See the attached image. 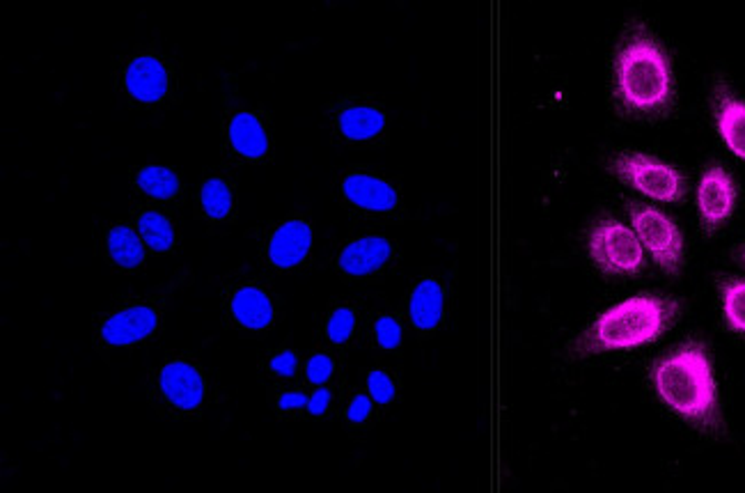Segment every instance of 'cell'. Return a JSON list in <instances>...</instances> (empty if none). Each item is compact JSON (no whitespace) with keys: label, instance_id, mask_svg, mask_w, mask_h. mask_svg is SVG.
Listing matches in <instances>:
<instances>
[{"label":"cell","instance_id":"4","mask_svg":"<svg viewBox=\"0 0 745 493\" xmlns=\"http://www.w3.org/2000/svg\"><path fill=\"white\" fill-rule=\"evenodd\" d=\"M611 171L620 182L659 203H682L688 188L680 171L650 154L622 152L611 161Z\"/></svg>","mask_w":745,"mask_h":493},{"label":"cell","instance_id":"30","mask_svg":"<svg viewBox=\"0 0 745 493\" xmlns=\"http://www.w3.org/2000/svg\"><path fill=\"white\" fill-rule=\"evenodd\" d=\"M328 404H330V392H328L326 388H319V390L313 394V398H310L308 409H310L313 415H324V411L328 409Z\"/></svg>","mask_w":745,"mask_h":493},{"label":"cell","instance_id":"23","mask_svg":"<svg viewBox=\"0 0 745 493\" xmlns=\"http://www.w3.org/2000/svg\"><path fill=\"white\" fill-rule=\"evenodd\" d=\"M202 207L212 218H225L232 209V193L223 179H207L202 186Z\"/></svg>","mask_w":745,"mask_h":493},{"label":"cell","instance_id":"25","mask_svg":"<svg viewBox=\"0 0 745 493\" xmlns=\"http://www.w3.org/2000/svg\"><path fill=\"white\" fill-rule=\"evenodd\" d=\"M367 390L371 394V400L379 404H390L395 400V383L381 370H375L367 377Z\"/></svg>","mask_w":745,"mask_h":493},{"label":"cell","instance_id":"1","mask_svg":"<svg viewBox=\"0 0 745 493\" xmlns=\"http://www.w3.org/2000/svg\"><path fill=\"white\" fill-rule=\"evenodd\" d=\"M613 92L620 113L635 120L665 117L674 106L670 58L645 23H633L618 44Z\"/></svg>","mask_w":745,"mask_h":493},{"label":"cell","instance_id":"19","mask_svg":"<svg viewBox=\"0 0 745 493\" xmlns=\"http://www.w3.org/2000/svg\"><path fill=\"white\" fill-rule=\"evenodd\" d=\"M109 250L113 255V259L118 261L120 267L124 269H133V267H139L141 261L145 259V250H143V244L139 239V235L133 233V229L120 225L115 227L111 237H109Z\"/></svg>","mask_w":745,"mask_h":493},{"label":"cell","instance_id":"21","mask_svg":"<svg viewBox=\"0 0 745 493\" xmlns=\"http://www.w3.org/2000/svg\"><path fill=\"white\" fill-rule=\"evenodd\" d=\"M139 227H141V235L145 237V242H147L150 248H154V250L173 248V244H175V229H173L171 220H167L165 216H161L156 212H147V214L141 216Z\"/></svg>","mask_w":745,"mask_h":493},{"label":"cell","instance_id":"8","mask_svg":"<svg viewBox=\"0 0 745 493\" xmlns=\"http://www.w3.org/2000/svg\"><path fill=\"white\" fill-rule=\"evenodd\" d=\"M716 126L727 147L745 161V102L721 79L711 94Z\"/></svg>","mask_w":745,"mask_h":493},{"label":"cell","instance_id":"18","mask_svg":"<svg viewBox=\"0 0 745 493\" xmlns=\"http://www.w3.org/2000/svg\"><path fill=\"white\" fill-rule=\"evenodd\" d=\"M386 126V115L371 106H354L343 111L340 129L351 141H369L381 134Z\"/></svg>","mask_w":745,"mask_h":493},{"label":"cell","instance_id":"7","mask_svg":"<svg viewBox=\"0 0 745 493\" xmlns=\"http://www.w3.org/2000/svg\"><path fill=\"white\" fill-rule=\"evenodd\" d=\"M738 188L723 166H708L697 186V209L706 233H716L736 209Z\"/></svg>","mask_w":745,"mask_h":493},{"label":"cell","instance_id":"12","mask_svg":"<svg viewBox=\"0 0 745 493\" xmlns=\"http://www.w3.org/2000/svg\"><path fill=\"white\" fill-rule=\"evenodd\" d=\"M390 255H392V246L388 239L365 237V239L349 244L343 250L340 259H337V265H340V269L349 276H367V274L379 271L390 259Z\"/></svg>","mask_w":745,"mask_h":493},{"label":"cell","instance_id":"16","mask_svg":"<svg viewBox=\"0 0 745 493\" xmlns=\"http://www.w3.org/2000/svg\"><path fill=\"white\" fill-rule=\"evenodd\" d=\"M229 141H232V145H234L236 152L248 156V158L264 156L266 147H268L264 126L251 113L234 115V120L229 124Z\"/></svg>","mask_w":745,"mask_h":493},{"label":"cell","instance_id":"10","mask_svg":"<svg viewBox=\"0 0 745 493\" xmlns=\"http://www.w3.org/2000/svg\"><path fill=\"white\" fill-rule=\"evenodd\" d=\"M313 246V229L303 220H289L285 223L278 233L271 239L268 257L276 267L289 269L296 267L298 261L306 259Z\"/></svg>","mask_w":745,"mask_h":493},{"label":"cell","instance_id":"26","mask_svg":"<svg viewBox=\"0 0 745 493\" xmlns=\"http://www.w3.org/2000/svg\"><path fill=\"white\" fill-rule=\"evenodd\" d=\"M377 342L384 349H397L401 342V326L392 317H381L377 321Z\"/></svg>","mask_w":745,"mask_h":493},{"label":"cell","instance_id":"29","mask_svg":"<svg viewBox=\"0 0 745 493\" xmlns=\"http://www.w3.org/2000/svg\"><path fill=\"white\" fill-rule=\"evenodd\" d=\"M369 413H371V402H369V398H365V394H358V398H354V402L347 409V418L351 422H365L369 418Z\"/></svg>","mask_w":745,"mask_h":493},{"label":"cell","instance_id":"32","mask_svg":"<svg viewBox=\"0 0 745 493\" xmlns=\"http://www.w3.org/2000/svg\"><path fill=\"white\" fill-rule=\"evenodd\" d=\"M741 259H743V261H745V248H743V250H741Z\"/></svg>","mask_w":745,"mask_h":493},{"label":"cell","instance_id":"31","mask_svg":"<svg viewBox=\"0 0 745 493\" xmlns=\"http://www.w3.org/2000/svg\"><path fill=\"white\" fill-rule=\"evenodd\" d=\"M310 400H306V394L303 392H287L280 398V409H300V407H306Z\"/></svg>","mask_w":745,"mask_h":493},{"label":"cell","instance_id":"13","mask_svg":"<svg viewBox=\"0 0 745 493\" xmlns=\"http://www.w3.org/2000/svg\"><path fill=\"white\" fill-rule=\"evenodd\" d=\"M126 90L139 102H159L167 92V72L152 55L135 58L126 70Z\"/></svg>","mask_w":745,"mask_h":493},{"label":"cell","instance_id":"15","mask_svg":"<svg viewBox=\"0 0 745 493\" xmlns=\"http://www.w3.org/2000/svg\"><path fill=\"white\" fill-rule=\"evenodd\" d=\"M409 312L411 321L422 331H431L438 326L440 317H443V289L436 280H422L414 289Z\"/></svg>","mask_w":745,"mask_h":493},{"label":"cell","instance_id":"3","mask_svg":"<svg viewBox=\"0 0 745 493\" xmlns=\"http://www.w3.org/2000/svg\"><path fill=\"white\" fill-rule=\"evenodd\" d=\"M682 306L665 296L642 294L605 310L575 342V353L594 356L656 342L680 319Z\"/></svg>","mask_w":745,"mask_h":493},{"label":"cell","instance_id":"2","mask_svg":"<svg viewBox=\"0 0 745 493\" xmlns=\"http://www.w3.org/2000/svg\"><path fill=\"white\" fill-rule=\"evenodd\" d=\"M659 398L702 434H725L714 363L704 342L688 340L665 353L652 370Z\"/></svg>","mask_w":745,"mask_h":493},{"label":"cell","instance_id":"6","mask_svg":"<svg viewBox=\"0 0 745 493\" xmlns=\"http://www.w3.org/2000/svg\"><path fill=\"white\" fill-rule=\"evenodd\" d=\"M629 216L633 233L637 235L642 248L650 250L652 259L665 274H680L684 265V237L676 223L647 205H629Z\"/></svg>","mask_w":745,"mask_h":493},{"label":"cell","instance_id":"20","mask_svg":"<svg viewBox=\"0 0 745 493\" xmlns=\"http://www.w3.org/2000/svg\"><path fill=\"white\" fill-rule=\"evenodd\" d=\"M721 294L727 326L734 333L745 336V280H725Z\"/></svg>","mask_w":745,"mask_h":493},{"label":"cell","instance_id":"5","mask_svg":"<svg viewBox=\"0 0 745 493\" xmlns=\"http://www.w3.org/2000/svg\"><path fill=\"white\" fill-rule=\"evenodd\" d=\"M594 265L608 276H635L645 267V248L637 235L618 218H601L588 237Z\"/></svg>","mask_w":745,"mask_h":493},{"label":"cell","instance_id":"9","mask_svg":"<svg viewBox=\"0 0 745 493\" xmlns=\"http://www.w3.org/2000/svg\"><path fill=\"white\" fill-rule=\"evenodd\" d=\"M161 390L180 409H195L205 398V381L193 366L173 360L161 370Z\"/></svg>","mask_w":745,"mask_h":493},{"label":"cell","instance_id":"28","mask_svg":"<svg viewBox=\"0 0 745 493\" xmlns=\"http://www.w3.org/2000/svg\"><path fill=\"white\" fill-rule=\"evenodd\" d=\"M296 366H298V360L292 351H283L274 360H271V370L278 372L280 377H294Z\"/></svg>","mask_w":745,"mask_h":493},{"label":"cell","instance_id":"14","mask_svg":"<svg viewBox=\"0 0 745 493\" xmlns=\"http://www.w3.org/2000/svg\"><path fill=\"white\" fill-rule=\"evenodd\" d=\"M343 188L349 201L360 209L390 212L397 207V193L384 179L369 177V175H349Z\"/></svg>","mask_w":745,"mask_h":493},{"label":"cell","instance_id":"24","mask_svg":"<svg viewBox=\"0 0 745 493\" xmlns=\"http://www.w3.org/2000/svg\"><path fill=\"white\" fill-rule=\"evenodd\" d=\"M356 328V315L349 308H337L328 319V338L335 345H343L351 338Z\"/></svg>","mask_w":745,"mask_h":493},{"label":"cell","instance_id":"27","mask_svg":"<svg viewBox=\"0 0 745 493\" xmlns=\"http://www.w3.org/2000/svg\"><path fill=\"white\" fill-rule=\"evenodd\" d=\"M333 374V360L324 353H317L315 358H310V363H308V379L317 386L326 383Z\"/></svg>","mask_w":745,"mask_h":493},{"label":"cell","instance_id":"17","mask_svg":"<svg viewBox=\"0 0 745 493\" xmlns=\"http://www.w3.org/2000/svg\"><path fill=\"white\" fill-rule=\"evenodd\" d=\"M232 312L248 328H266L274 319L268 296L257 287H244L236 291L232 299Z\"/></svg>","mask_w":745,"mask_h":493},{"label":"cell","instance_id":"22","mask_svg":"<svg viewBox=\"0 0 745 493\" xmlns=\"http://www.w3.org/2000/svg\"><path fill=\"white\" fill-rule=\"evenodd\" d=\"M139 186L145 193H150L154 197H161V201H167V197L177 195L180 179L173 171L161 168V166H147L139 173Z\"/></svg>","mask_w":745,"mask_h":493},{"label":"cell","instance_id":"11","mask_svg":"<svg viewBox=\"0 0 745 493\" xmlns=\"http://www.w3.org/2000/svg\"><path fill=\"white\" fill-rule=\"evenodd\" d=\"M156 321L159 319L152 308L135 306V308L113 315L104 323V331H101V336H104L109 345H133V342H141L147 336H152Z\"/></svg>","mask_w":745,"mask_h":493}]
</instances>
